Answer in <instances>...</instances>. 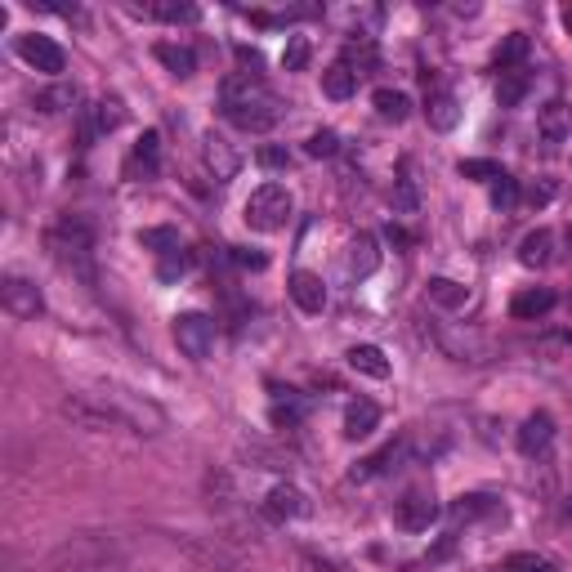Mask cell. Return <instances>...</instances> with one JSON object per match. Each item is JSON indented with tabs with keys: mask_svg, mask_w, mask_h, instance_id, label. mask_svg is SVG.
Returning <instances> with one entry per match:
<instances>
[{
	"mask_svg": "<svg viewBox=\"0 0 572 572\" xmlns=\"http://www.w3.org/2000/svg\"><path fill=\"white\" fill-rule=\"evenodd\" d=\"M291 300L300 304L304 313H322V309H327V286H322L318 273L295 269L291 273Z\"/></svg>",
	"mask_w": 572,
	"mask_h": 572,
	"instance_id": "13",
	"label": "cell"
},
{
	"mask_svg": "<svg viewBox=\"0 0 572 572\" xmlns=\"http://www.w3.org/2000/svg\"><path fill=\"white\" fill-rule=\"evenodd\" d=\"M304 63H309V41L304 36H291L282 50V68L286 72H304Z\"/></svg>",
	"mask_w": 572,
	"mask_h": 572,
	"instance_id": "36",
	"label": "cell"
},
{
	"mask_svg": "<svg viewBox=\"0 0 572 572\" xmlns=\"http://www.w3.org/2000/svg\"><path fill=\"white\" fill-rule=\"evenodd\" d=\"M304 152H309V157H336V152H340V135H336V130H318V135H309Z\"/></svg>",
	"mask_w": 572,
	"mask_h": 572,
	"instance_id": "37",
	"label": "cell"
},
{
	"mask_svg": "<svg viewBox=\"0 0 572 572\" xmlns=\"http://www.w3.org/2000/svg\"><path fill=\"white\" fill-rule=\"evenodd\" d=\"M452 523H474V519H483V514H492V501L488 497H461V501H452Z\"/></svg>",
	"mask_w": 572,
	"mask_h": 572,
	"instance_id": "28",
	"label": "cell"
},
{
	"mask_svg": "<svg viewBox=\"0 0 572 572\" xmlns=\"http://www.w3.org/2000/svg\"><path fill=\"white\" fill-rule=\"evenodd\" d=\"M152 54H157V63H166L175 76H193L197 72V54L188 50V45H175V41H157L152 45Z\"/></svg>",
	"mask_w": 572,
	"mask_h": 572,
	"instance_id": "19",
	"label": "cell"
},
{
	"mask_svg": "<svg viewBox=\"0 0 572 572\" xmlns=\"http://www.w3.org/2000/svg\"><path fill=\"white\" fill-rule=\"evenodd\" d=\"M550 443H555V416H550V412H532L528 421L519 425V452L523 456H546Z\"/></svg>",
	"mask_w": 572,
	"mask_h": 572,
	"instance_id": "11",
	"label": "cell"
},
{
	"mask_svg": "<svg viewBox=\"0 0 572 572\" xmlns=\"http://www.w3.org/2000/svg\"><path fill=\"white\" fill-rule=\"evenodd\" d=\"M286 161H291V157H286V148H260V166L264 170H282Z\"/></svg>",
	"mask_w": 572,
	"mask_h": 572,
	"instance_id": "41",
	"label": "cell"
},
{
	"mask_svg": "<svg viewBox=\"0 0 572 572\" xmlns=\"http://www.w3.org/2000/svg\"><path fill=\"white\" fill-rule=\"evenodd\" d=\"M269 416H273V425H278V429H295L304 421V398L295 394V389H273Z\"/></svg>",
	"mask_w": 572,
	"mask_h": 572,
	"instance_id": "18",
	"label": "cell"
},
{
	"mask_svg": "<svg viewBox=\"0 0 572 572\" xmlns=\"http://www.w3.org/2000/svg\"><path fill=\"white\" fill-rule=\"evenodd\" d=\"M358 90V76L345 68V63H331L327 72H322V94L327 99H349V94Z\"/></svg>",
	"mask_w": 572,
	"mask_h": 572,
	"instance_id": "23",
	"label": "cell"
},
{
	"mask_svg": "<svg viewBox=\"0 0 572 572\" xmlns=\"http://www.w3.org/2000/svg\"><path fill=\"white\" fill-rule=\"evenodd\" d=\"M345 362H349L354 371H362V376H371V380H385V376H389V358L380 354L376 345H354V349L345 354Z\"/></svg>",
	"mask_w": 572,
	"mask_h": 572,
	"instance_id": "20",
	"label": "cell"
},
{
	"mask_svg": "<svg viewBox=\"0 0 572 572\" xmlns=\"http://www.w3.org/2000/svg\"><path fill=\"white\" fill-rule=\"evenodd\" d=\"M425 117H429V126H434V130H452L456 121H461V108H456V94H447V90L429 94Z\"/></svg>",
	"mask_w": 572,
	"mask_h": 572,
	"instance_id": "21",
	"label": "cell"
},
{
	"mask_svg": "<svg viewBox=\"0 0 572 572\" xmlns=\"http://www.w3.org/2000/svg\"><path fill=\"white\" fill-rule=\"evenodd\" d=\"M429 300L443 304V309H461V304L470 300V291L452 278H429Z\"/></svg>",
	"mask_w": 572,
	"mask_h": 572,
	"instance_id": "26",
	"label": "cell"
},
{
	"mask_svg": "<svg viewBox=\"0 0 572 572\" xmlns=\"http://www.w3.org/2000/svg\"><path fill=\"white\" fill-rule=\"evenodd\" d=\"M0 300H5V309L14 313V318H36V313L45 309L41 286L18 278V273H5V278H0Z\"/></svg>",
	"mask_w": 572,
	"mask_h": 572,
	"instance_id": "8",
	"label": "cell"
},
{
	"mask_svg": "<svg viewBox=\"0 0 572 572\" xmlns=\"http://www.w3.org/2000/svg\"><path fill=\"white\" fill-rule=\"evenodd\" d=\"M514 202H519V184H514V179L501 170V175L492 179V206H497L501 215H510V211H514Z\"/></svg>",
	"mask_w": 572,
	"mask_h": 572,
	"instance_id": "29",
	"label": "cell"
},
{
	"mask_svg": "<svg viewBox=\"0 0 572 572\" xmlns=\"http://www.w3.org/2000/svg\"><path fill=\"white\" fill-rule=\"evenodd\" d=\"M461 175L465 179H488L492 184V179L501 175V166H492V161H461Z\"/></svg>",
	"mask_w": 572,
	"mask_h": 572,
	"instance_id": "40",
	"label": "cell"
},
{
	"mask_svg": "<svg viewBox=\"0 0 572 572\" xmlns=\"http://www.w3.org/2000/svg\"><path fill=\"white\" fill-rule=\"evenodd\" d=\"M300 514H309V497H304L295 483H278V488L264 497V519L269 523H291V519H300Z\"/></svg>",
	"mask_w": 572,
	"mask_h": 572,
	"instance_id": "10",
	"label": "cell"
},
{
	"mask_svg": "<svg viewBox=\"0 0 572 572\" xmlns=\"http://www.w3.org/2000/svg\"><path fill=\"white\" fill-rule=\"evenodd\" d=\"M376 425H380V407L371 398H358V403L345 407V438H354V443L358 438H371Z\"/></svg>",
	"mask_w": 572,
	"mask_h": 572,
	"instance_id": "15",
	"label": "cell"
},
{
	"mask_svg": "<svg viewBox=\"0 0 572 572\" xmlns=\"http://www.w3.org/2000/svg\"><path fill=\"white\" fill-rule=\"evenodd\" d=\"M188 264H193V255H188L184 246H175V251H166V255H161V260H157V278H161V282H175V278H184V273H188Z\"/></svg>",
	"mask_w": 572,
	"mask_h": 572,
	"instance_id": "27",
	"label": "cell"
},
{
	"mask_svg": "<svg viewBox=\"0 0 572 572\" xmlns=\"http://www.w3.org/2000/svg\"><path fill=\"white\" fill-rule=\"evenodd\" d=\"M371 103H376V112L385 121H394V126L412 117V99H407L403 90H376V99H371Z\"/></svg>",
	"mask_w": 572,
	"mask_h": 572,
	"instance_id": "24",
	"label": "cell"
},
{
	"mask_svg": "<svg viewBox=\"0 0 572 572\" xmlns=\"http://www.w3.org/2000/svg\"><path fill=\"white\" fill-rule=\"evenodd\" d=\"M157 170H161V135H157V130H148V135L135 143V152H130L126 175L130 179H152Z\"/></svg>",
	"mask_w": 572,
	"mask_h": 572,
	"instance_id": "14",
	"label": "cell"
},
{
	"mask_svg": "<svg viewBox=\"0 0 572 572\" xmlns=\"http://www.w3.org/2000/svg\"><path fill=\"white\" fill-rule=\"evenodd\" d=\"M438 514H443V505H438L434 497V488H407L403 492V501L394 505V519H398V528H407V532H429V523H438Z\"/></svg>",
	"mask_w": 572,
	"mask_h": 572,
	"instance_id": "5",
	"label": "cell"
},
{
	"mask_svg": "<svg viewBox=\"0 0 572 572\" xmlns=\"http://www.w3.org/2000/svg\"><path fill=\"white\" fill-rule=\"evenodd\" d=\"M219 108H224V117L233 121L237 130H251V135H264V130H273L282 121V99L255 72L224 76V85H219Z\"/></svg>",
	"mask_w": 572,
	"mask_h": 572,
	"instance_id": "1",
	"label": "cell"
},
{
	"mask_svg": "<svg viewBox=\"0 0 572 572\" xmlns=\"http://www.w3.org/2000/svg\"><path fill=\"white\" fill-rule=\"evenodd\" d=\"M233 260L242 264V269H264V264H269V255H260V251H233Z\"/></svg>",
	"mask_w": 572,
	"mask_h": 572,
	"instance_id": "42",
	"label": "cell"
},
{
	"mask_svg": "<svg viewBox=\"0 0 572 572\" xmlns=\"http://www.w3.org/2000/svg\"><path fill=\"white\" fill-rule=\"evenodd\" d=\"M550 251H555V237H550V228H537V233H528L519 242V260L528 264V269H541V264H550Z\"/></svg>",
	"mask_w": 572,
	"mask_h": 572,
	"instance_id": "22",
	"label": "cell"
},
{
	"mask_svg": "<svg viewBox=\"0 0 572 572\" xmlns=\"http://www.w3.org/2000/svg\"><path fill=\"white\" fill-rule=\"evenodd\" d=\"M501 572H555V564H550V559H541V555H510Z\"/></svg>",
	"mask_w": 572,
	"mask_h": 572,
	"instance_id": "39",
	"label": "cell"
},
{
	"mask_svg": "<svg viewBox=\"0 0 572 572\" xmlns=\"http://www.w3.org/2000/svg\"><path fill=\"white\" fill-rule=\"evenodd\" d=\"M45 251H50L54 264H59L63 273H72L76 282H85V286L99 282V273H94V237H90L85 219L63 215L59 224L45 233Z\"/></svg>",
	"mask_w": 572,
	"mask_h": 572,
	"instance_id": "2",
	"label": "cell"
},
{
	"mask_svg": "<svg viewBox=\"0 0 572 572\" xmlns=\"http://www.w3.org/2000/svg\"><path fill=\"white\" fill-rule=\"evenodd\" d=\"M523 90H528V76H523L519 68H514V72H501V108H514V103H519L523 99Z\"/></svg>",
	"mask_w": 572,
	"mask_h": 572,
	"instance_id": "34",
	"label": "cell"
},
{
	"mask_svg": "<svg viewBox=\"0 0 572 572\" xmlns=\"http://www.w3.org/2000/svg\"><path fill=\"white\" fill-rule=\"evenodd\" d=\"M407 456V443H389V447H380L376 456H367V461H358L354 470H349V479H376V474H385V470H398V461Z\"/></svg>",
	"mask_w": 572,
	"mask_h": 572,
	"instance_id": "17",
	"label": "cell"
},
{
	"mask_svg": "<svg viewBox=\"0 0 572 572\" xmlns=\"http://www.w3.org/2000/svg\"><path fill=\"white\" fill-rule=\"evenodd\" d=\"M291 211H295L291 188H282V184H264V188H255V193L246 197L242 219L255 228V233H278V228H286V219H291Z\"/></svg>",
	"mask_w": 572,
	"mask_h": 572,
	"instance_id": "3",
	"label": "cell"
},
{
	"mask_svg": "<svg viewBox=\"0 0 572 572\" xmlns=\"http://www.w3.org/2000/svg\"><path fill=\"white\" fill-rule=\"evenodd\" d=\"M18 59H23L27 68L45 72V76H59L63 68H68V54H63V45H54L50 36H41V32L18 36Z\"/></svg>",
	"mask_w": 572,
	"mask_h": 572,
	"instance_id": "7",
	"label": "cell"
},
{
	"mask_svg": "<svg viewBox=\"0 0 572 572\" xmlns=\"http://www.w3.org/2000/svg\"><path fill=\"white\" fill-rule=\"evenodd\" d=\"M202 152H206V166H211V175L219 179V184H228V179L237 175V166H242V157L233 152V143H228L224 135H206L202 139Z\"/></svg>",
	"mask_w": 572,
	"mask_h": 572,
	"instance_id": "12",
	"label": "cell"
},
{
	"mask_svg": "<svg viewBox=\"0 0 572 572\" xmlns=\"http://www.w3.org/2000/svg\"><path fill=\"white\" fill-rule=\"evenodd\" d=\"M215 340H219V327H215V318H206V313H179L175 318V345L184 358L206 362L215 354Z\"/></svg>",
	"mask_w": 572,
	"mask_h": 572,
	"instance_id": "4",
	"label": "cell"
},
{
	"mask_svg": "<svg viewBox=\"0 0 572 572\" xmlns=\"http://www.w3.org/2000/svg\"><path fill=\"white\" fill-rule=\"evenodd\" d=\"M36 103H41V112H63V108H72V103H76V90H72V85H59V90L36 94Z\"/></svg>",
	"mask_w": 572,
	"mask_h": 572,
	"instance_id": "38",
	"label": "cell"
},
{
	"mask_svg": "<svg viewBox=\"0 0 572 572\" xmlns=\"http://www.w3.org/2000/svg\"><path fill=\"white\" fill-rule=\"evenodd\" d=\"M568 309H572V295H568Z\"/></svg>",
	"mask_w": 572,
	"mask_h": 572,
	"instance_id": "44",
	"label": "cell"
},
{
	"mask_svg": "<svg viewBox=\"0 0 572 572\" xmlns=\"http://www.w3.org/2000/svg\"><path fill=\"white\" fill-rule=\"evenodd\" d=\"M555 304H559V300H555V291H550V286H528V291L514 295L510 313H514V318L528 322V318H541V313H550Z\"/></svg>",
	"mask_w": 572,
	"mask_h": 572,
	"instance_id": "16",
	"label": "cell"
},
{
	"mask_svg": "<svg viewBox=\"0 0 572 572\" xmlns=\"http://www.w3.org/2000/svg\"><path fill=\"white\" fill-rule=\"evenodd\" d=\"M523 54H528V36H523V32L505 36L501 50H497V68H501V72H514V63H519Z\"/></svg>",
	"mask_w": 572,
	"mask_h": 572,
	"instance_id": "32",
	"label": "cell"
},
{
	"mask_svg": "<svg viewBox=\"0 0 572 572\" xmlns=\"http://www.w3.org/2000/svg\"><path fill=\"white\" fill-rule=\"evenodd\" d=\"M121 117H126V112H121V103H117V99H99V103H94V130H99V135L117 130V126H121Z\"/></svg>",
	"mask_w": 572,
	"mask_h": 572,
	"instance_id": "33",
	"label": "cell"
},
{
	"mask_svg": "<svg viewBox=\"0 0 572 572\" xmlns=\"http://www.w3.org/2000/svg\"><path fill=\"white\" fill-rule=\"evenodd\" d=\"M568 135H572V108L564 99H550L546 108L537 112V143H541V152L555 157V152L568 143Z\"/></svg>",
	"mask_w": 572,
	"mask_h": 572,
	"instance_id": "6",
	"label": "cell"
},
{
	"mask_svg": "<svg viewBox=\"0 0 572 572\" xmlns=\"http://www.w3.org/2000/svg\"><path fill=\"white\" fill-rule=\"evenodd\" d=\"M564 237H568V251H572V224H568V233H564Z\"/></svg>",
	"mask_w": 572,
	"mask_h": 572,
	"instance_id": "43",
	"label": "cell"
},
{
	"mask_svg": "<svg viewBox=\"0 0 572 572\" xmlns=\"http://www.w3.org/2000/svg\"><path fill=\"white\" fill-rule=\"evenodd\" d=\"M376 269H380V242H376V237H371V233L349 237V246H345V278L362 282V278H371Z\"/></svg>",
	"mask_w": 572,
	"mask_h": 572,
	"instance_id": "9",
	"label": "cell"
},
{
	"mask_svg": "<svg viewBox=\"0 0 572 572\" xmlns=\"http://www.w3.org/2000/svg\"><path fill=\"white\" fill-rule=\"evenodd\" d=\"M148 14L161 23H197V5H175V0H157Z\"/></svg>",
	"mask_w": 572,
	"mask_h": 572,
	"instance_id": "30",
	"label": "cell"
},
{
	"mask_svg": "<svg viewBox=\"0 0 572 572\" xmlns=\"http://www.w3.org/2000/svg\"><path fill=\"white\" fill-rule=\"evenodd\" d=\"M416 206H421V197H416L412 175L403 170V179H398V188H394V211L398 215H416Z\"/></svg>",
	"mask_w": 572,
	"mask_h": 572,
	"instance_id": "35",
	"label": "cell"
},
{
	"mask_svg": "<svg viewBox=\"0 0 572 572\" xmlns=\"http://www.w3.org/2000/svg\"><path fill=\"white\" fill-rule=\"evenodd\" d=\"M139 242L148 246V251H157V260H161V255H166V251H175V246H184V242H179V233H175V228H143V233H139Z\"/></svg>",
	"mask_w": 572,
	"mask_h": 572,
	"instance_id": "31",
	"label": "cell"
},
{
	"mask_svg": "<svg viewBox=\"0 0 572 572\" xmlns=\"http://www.w3.org/2000/svg\"><path fill=\"white\" fill-rule=\"evenodd\" d=\"M340 63H345V68L362 81V76L376 72V45H371V41H349L345 45V59H340Z\"/></svg>",
	"mask_w": 572,
	"mask_h": 572,
	"instance_id": "25",
	"label": "cell"
}]
</instances>
